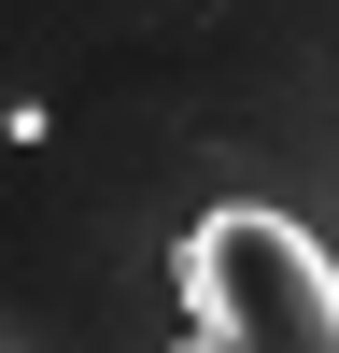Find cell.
<instances>
[{
    "mask_svg": "<svg viewBox=\"0 0 339 353\" xmlns=\"http://www.w3.org/2000/svg\"><path fill=\"white\" fill-rule=\"evenodd\" d=\"M198 353H339V254L282 212H226L184 254Z\"/></svg>",
    "mask_w": 339,
    "mask_h": 353,
    "instance_id": "7a4b0ae2",
    "label": "cell"
},
{
    "mask_svg": "<svg viewBox=\"0 0 339 353\" xmlns=\"http://www.w3.org/2000/svg\"><path fill=\"white\" fill-rule=\"evenodd\" d=\"M226 212L339 254V0H0V353H198Z\"/></svg>",
    "mask_w": 339,
    "mask_h": 353,
    "instance_id": "6da1fadb",
    "label": "cell"
}]
</instances>
